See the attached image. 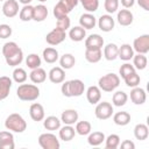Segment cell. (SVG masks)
<instances>
[{"mask_svg":"<svg viewBox=\"0 0 149 149\" xmlns=\"http://www.w3.org/2000/svg\"><path fill=\"white\" fill-rule=\"evenodd\" d=\"M74 130H76L77 134H79V135H81V136H85V135H88V134L91 133L92 126H91V123H90L88 121H85V120H83V121H77V122H76V128H74Z\"/></svg>","mask_w":149,"mask_h":149,"instance_id":"8d00e7d4","label":"cell"},{"mask_svg":"<svg viewBox=\"0 0 149 149\" xmlns=\"http://www.w3.org/2000/svg\"><path fill=\"white\" fill-rule=\"evenodd\" d=\"M74 64H76V58L72 54H64L59 58V65L64 70H69V69L73 68Z\"/></svg>","mask_w":149,"mask_h":149,"instance_id":"836d02e7","label":"cell"},{"mask_svg":"<svg viewBox=\"0 0 149 149\" xmlns=\"http://www.w3.org/2000/svg\"><path fill=\"white\" fill-rule=\"evenodd\" d=\"M26 64L29 69H36L41 66V57L37 54H29L26 58Z\"/></svg>","mask_w":149,"mask_h":149,"instance_id":"60d3db41","label":"cell"},{"mask_svg":"<svg viewBox=\"0 0 149 149\" xmlns=\"http://www.w3.org/2000/svg\"><path fill=\"white\" fill-rule=\"evenodd\" d=\"M69 37L73 42H80L86 37V30L80 26H76V27L70 29Z\"/></svg>","mask_w":149,"mask_h":149,"instance_id":"484cf974","label":"cell"},{"mask_svg":"<svg viewBox=\"0 0 149 149\" xmlns=\"http://www.w3.org/2000/svg\"><path fill=\"white\" fill-rule=\"evenodd\" d=\"M120 136L118 134H111L105 137V147L106 149H116L120 144Z\"/></svg>","mask_w":149,"mask_h":149,"instance_id":"ab89813d","label":"cell"},{"mask_svg":"<svg viewBox=\"0 0 149 149\" xmlns=\"http://www.w3.org/2000/svg\"><path fill=\"white\" fill-rule=\"evenodd\" d=\"M116 20L119 22L120 26H123V27H127V26H130L134 21V15L133 13L125 8V9H120L118 12V15H116Z\"/></svg>","mask_w":149,"mask_h":149,"instance_id":"9a60e30c","label":"cell"},{"mask_svg":"<svg viewBox=\"0 0 149 149\" xmlns=\"http://www.w3.org/2000/svg\"><path fill=\"white\" fill-rule=\"evenodd\" d=\"M113 106L112 104L107 102V101H102V102H98L94 109V114L97 116V119L99 120H107L113 115Z\"/></svg>","mask_w":149,"mask_h":149,"instance_id":"ba28073f","label":"cell"},{"mask_svg":"<svg viewBox=\"0 0 149 149\" xmlns=\"http://www.w3.org/2000/svg\"><path fill=\"white\" fill-rule=\"evenodd\" d=\"M17 98L22 101H34L40 97V88L34 84H21L16 90Z\"/></svg>","mask_w":149,"mask_h":149,"instance_id":"3957f363","label":"cell"},{"mask_svg":"<svg viewBox=\"0 0 149 149\" xmlns=\"http://www.w3.org/2000/svg\"><path fill=\"white\" fill-rule=\"evenodd\" d=\"M133 56H134V50H133V47L130 44L125 43L121 47H119V49H118V57L121 61L128 62V61H130L133 58Z\"/></svg>","mask_w":149,"mask_h":149,"instance_id":"603a6c76","label":"cell"},{"mask_svg":"<svg viewBox=\"0 0 149 149\" xmlns=\"http://www.w3.org/2000/svg\"><path fill=\"white\" fill-rule=\"evenodd\" d=\"M29 115H30V118H31L34 121H36V122L42 121V120L44 119V116H45L43 106H42L41 104H38V102L31 104L30 107H29Z\"/></svg>","mask_w":149,"mask_h":149,"instance_id":"e0dca14e","label":"cell"},{"mask_svg":"<svg viewBox=\"0 0 149 149\" xmlns=\"http://www.w3.org/2000/svg\"><path fill=\"white\" fill-rule=\"evenodd\" d=\"M118 49L119 47L115 43H108L104 48V57L107 61H114L118 58Z\"/></svg>","mask_w":149,"mask_h":149,"instance_id":"4dcf8cb0","label":"cell"},{"mask_svg":"<svg viewBox=\"0 0 149 149\" xmlns=\"http://www.w3.org/2000/svg\"><path fill=\"white\" fill-rule=\"evenodd\" d=\"M119 147H120L121 149H135V144H134V142L130 141V140H125V141L120 142Z\"/></svg>","mask_w":149,"mask_h":149,"instance_id":"681fc988","label":"cell"},{"mask_svg":"<svg viewBox=\"0 0 149 149\" xmlns=\"http://www.w3.org/2000/svg\"><path fill=\"white\" fill-rule=\"evenodd\" d=\"M97 24V17L91 13H84L79 17V26L86 29H92Z\"/></svg>","mask_w":149,"mask_h":149,"instance_id":"d6986e66","label":"cell"},{"mask_svg":"<svg viewBox=\"0 0 149 149\" xmlns=\"http://www.w3.org/2000/svg\"><path fill=\"white\" fill-rule=\"evenodd\" d=\"M19 2L17 0H6L2 5V13L6 17H14L19 14Z\"/></svg>","mask_w":149,"mask_h":149,"instance_id":"8fae6325","label":"cell"},{"mask_svg":"<svg viewBox=\"0 0 149 149\" xmlns=\"http://www.w3.org/2000/svg\"><path fill=\"white\" fill-rule=\"evenodd\" d=\"M97 23H98L99 29L102 30V31H105V33H108V31L113 30L114 24H115L114 19L112 17L111 14H104V15H101V16L98 19Z\"/></svg>","mask_w":149,"mask_h":149,"instance_id":"7c38bea8","label":"cell"},{"mask_svg":"<svg viewBox=\"0 0 149 149\" xmlns=\"http://www.w3.org/2000/svg\"><path fill=\"white\" fill-rule=\"evenodd\" d=\"M134 71H136V70H135V68L133 66V64H130V63H125V64H122V65L120 66V69H119V74H120L121 78L123 79L126 76L130 74V73L134 72Z\"/></svg>","mask_w":149,"mask_h":149,"instance_id":"7dc6e473","label":"cell"},{"mask_svg":"<svg viewBox=\"0 0 149 149\" xmlns=\"http://www.w3.org/2000/svg\"><path fill=\"white\" fill-rule=\"evenodd\" d=\"M66 37V31L59 29V28H54L51 31H49L45 36V41L50 45H58L62 43Z\"/></svg>","mask_w":149,"mask_h":149,"instance_id":"9c48e42d","label":"cell"},{"mask_svg":"<svg viewBox=\"0 0 149 149\" xmlns=\"http://www.w3.org/2000/svg\"><path fill=\"white\" fill-rule=\"evenodd\" d=\"M130 100L135 105H143L146 102V100H147V93H146V91L142 87H139V86L132 87V91H130Z\"/></svg>","mask_w":149,"mask_h":149,"instance_id":"5bb4252c","label":"cell"},{"mask_svg":"<svg viewBox=\"0 0 149 149\" xmlns=\"http://www.w3.org/2000/svg\"><path fill=\"white\" fill-rule=\"evenodd\" d=\"M70 24H71V21H70V17L68 15H64V16H61L57 19V22H56V27L66 31L69 28H70Z\"/></svg>","mask_w":149,"mask_h":149,"instance_id":"f6af8a7d","label":"cell"},{"mask_svg":"<svg viewBox=\"0 0 149 149\" xmlns=\"http://www.w3.org/2000/svg\"><path fill=\"white\" fill-rule=\"evenodd\" d=\"M62 94L64 97H80L85 91V84L80 79H72L68 81H63L61 87Z\"/></svg>","mask_w":149,"mask_h":149,"instance_id":"7a4b0ae2","label":"cell"},{"mask_svg":"<svg viewBox=\"0 0 149 149\" xmlns=\"http://www.w3.org/2000/svg\"><path fill=\"white\" fill-rule=\"evenodd\" d=\"M130 114L126 111H121V112H116L113 115V121L115 125L118 126H126L130 122Z\"/></svg>","mask_w":149,"mask_h":149,"instance_id":"d6a6232c","label":"cell"},{"mask_svg":"<svg viewBox=\"0 0 149 149\" xmlns=\"http://www.w3.org/2000/svg\"><path fill=\"white\" fill-rule=\"evenodd\" d=\"M5 127L14 133H23L27 128V122L19 113H12L6 118Z\"/></svg>","mask_w":149,"mask_h":149,"instance_id":"277c9868","label":"cell"},{"mask_svg":"<svg viewBox=\"0 0 149 149\" xmlns=\"http://www.w3.org/2000/svg\"><path fill=\"white\" fill-rule=\"evenodd\" d=\"M123 80H125V83H126V85H127L128 87H135V86H139V85H140L141 78H140V76L136 73V71H134V72H132L130 74L126 76V77L123 78Z\"/></svg>","mask_w":149,"mask_h":149,"instance_id":"7bdbcfd3","label":"cell"},{"mask_svg":"<svg viewBox=\"0 0 149 149\" xmlns=\"http://www.w3.org/2000/svg\"><path fill=\"white\" fill-rule=\"evenodd\" d=\"M42 56H43V59H44L47 63H49V64H52V63L57 62L58 58H59L58 51H57L55 48H52V47L45 48V49L43 50V52H42Z\"/></svg>","mask_w":149,"mask_h":149,"instance_id":"f1b7e54d","label":"cell"},{"mask_svg":"<svg viewBox=\"0 0 149 149\" xmlns=\"http://www.w3.org/2000/svg\"><path fill=\"white\" fill-rule=\"evenodd\" d=\"M135 1H137L141 8H143L144 10H149V0H135Z\"/></svg>","mask_w":149,"mask_h":149,"instance_id":"f907efd6","label":"cell"},{"mask_svg":"<svg viewBox=\"0 0 149 149\" xmlns=\"http://www.w3.org/2000/svg\"><path fill=\"white\" fill-rule=\"evenodd\" d=\"M49 80L54 84H61L65 80V71L64 69H62L61 66H55L52 68L49 73H48Z\"/></svg>","mask_w":149,"mask_h":149,"instance_id":"2e32d148","label":"cell"},{"mask_svg":"<svg viewBox=\"0 0 149 149\" xmlns=\"http://www.w3.org/2000/svg\"><path fill=\"white\" fill-rule=\"evenodd\" d=\"M37 1H40V2H45L47 0H37Z\"/></svg>","mask_w":149,"mask_h":149,"instance_id":"db71d44e","label":"cell"},{"mask_svg":"<svg viewBox=\"0 0 149 149\" xmlns=\"http://www.w3.org/2000/svg\"><path fill=\"white\" fill-rule=\"evenodd\" d=\"M78 0H59L56 6L54 7V16L56 19L61 17V16H64V15H68L77 5H78Z\"/></svg>","mask_w":149,"mask_h":149,"instance_id":"8992f818","label":"cell"},{"mask_svg":"<svg viewBox=\"0 0 149 149\" xmlns=\"http://www.w3.org/2000/svg\"><path fill=\"white\" fill-rule=\"evenodd\" d=\"M2 55L9 66H17L23 61V51L15 42H6L2 45Z\"/></svg>","mask_w":149,"mask_h":149,"instance_id":"6da1fadb","label":"cell"},{"mask_svg":"<svg viewBox=\"0 0 149 149\" xmlns=\"http://www.w3.org/2000/svg\"><path fill=\"white\" fill-rule=\"evenodd\" d=\"M86 98L91 105H97L101 99V90L95 85L90 86L86 90Z\"/></svg>","mask_w":149,"mask_h":149,"instance_id":"ffe728a7","label":"cell"},{"mask_svg":"<svg viewBox=\"0 0 149 149\" xmlns=\"http://www.w3.org/2000/svg\"><path fill=\"white\" fill-rule=\"evenodd\" d=\"M29 78L34 84H42L47 79V72L42 68H36V69L31 70V72L29 74Z\"/></svg>","mask_w":149,"mask_h":149,"instance_id":"cb8c5ba5","label":"cell"},{"mask_svg":"<svg viewBox=\"0 0 149 149\" xmlns=\"http://www.w3.org/2000/svg\"><path fill=\"white\" fill-rule=\"evenodd\" d=\"M12 79L7 76L0 77V100H3L8 97L9 91L12 88Z\"/></svg>","mask_w":149,"mask_h":149,"instance_id":"7402d4cb","label":"cell"},{"mask_svg":"<svg viewBox=\"0 0 149 149\" xmlns=\"http://www.w3.org/2000/svg\"><path fill=\"white\" fill-rule=\"evenodd\" d=\"M14 136L10 132H0V149H14Z\"/></svg>","mask_w":149,"mask_h":149,"instance_id":"ac0fdd59","label":"cell"},{"mask_svg":"<svg viewBox=\"0 0 149 149\" xmlns=\"http://www.w3.org/2000/svg\"><path fill=\"white\" fill-rule=\"evenodd\" d=\"M12 76H13V80H14L15 83H17V84L24 83V81L27 80V77H28L26 70L22 69V68H15Z\"/></svg>","mask_w":149,"mask_h":149,"instance_id":"b9f144b4","label":"cell"},{"mask_svg":"<svg viewBox=\"0 0 149 149\" xmlns=\"http://www.w3.org/2000/svg\"><path fill=\"white\" fill-rule=\"evenodd\" d=\"M0 1H3V0H0Z\"/></svg>","mask_w":149,"mask_h":149,"instance_id":"11a10c76","label":"cell"},{"mask_svg":"<svg viewBox=\"0 0 149 149\" xmlns=\"http://www.w3.org/2000/svg\"><path fill=\"white\" fill-rule=\"evenodd\" d=\"M148 135H149V129H148V126L144 125V123H137L135 127H134V136L136 140L139 141H144L148 139Z\"/></svg>","mask_w":149,"mask_h":149,"instance_id":"f546056e","label":"cell"},{"mask_svg":"<svg viewBox=\"0 0 149 149\" xmlns=\"http://www.w3.org/2000/svg\"><path fill=\"white\" fill-rule=\"evenodd\" d=\"M102 57L101 49H85V59L90 63H98Z\"/></svg>","mask_w":149,"mask_h":149,"instance_id":"1f68e13d","label":"cell"},{"mask_svg":"<svg viewBox=\"0 0 149 149\" xmlns=\"http://www.w3.org/2000/svg\"><path fill=\"white\" fill-rule=\"evenodd\" d=\"M38 144L42 149H58L61 147L57 136L52 133H43L38 136Z\"/></svg>","mask_w":149,"mask_h":149,"instance_id":"52a82bcc","label":"cell"},{"mask_svg":"<svg viewBox=\"0 0 149 149\" xmlns=\"http://www.w3.org/2000/svg\"><path fill=\"white\" fill-rule=\"evenodd\" d=\"M128 100V95L126 92L123 91H116L115 93H113V97H112V102L114 106L116 107H121L123 106Z\"/></svg>","mask_w":149,"mask_h":149,"instance_id":"f35d334b","label":"cell"},{"mask_svg":"<svg viewBox=\"0 0 149 149\" xmlns=\"http://www.w3.org/2000/svg\"><path fill=\"white\" fill-rule=\"evenodd\" d=\"M78 112L76 109H65L62 112L61 121L64 125H74L78 121Z\"/></svg>","mask_w":149,"mask_h":149,"instance_id":"44dd1931","label":"cell"},{"mask_svg":"<svg viewBox=\"0 0 149 149\" xmlns=\"http://www.w3.org/2000/svg\"><path fill=\"white\" fill-rule=\"evenodd\" d=\"M121 1V5L125 7V8H130L134 6L135 3V0H120Z\"/></svg>","mask_w":149,"mask_h":149,"instance_id":"816d5d0a","label":"cell"},{"mask_svg":"<svg viewBox=\"0 0 149 149\" xmlns=\"http://www.w3.org/2000/svg\"><path fill=\"white\" fill-rule=\"evenodd\" d=\"M104 47V38L99 34H91L85 37V49H101Z\"/></svg>","mask_w":149,"mask_h":149,"instance_id":"4fadbf2b","label":"cell"},{"mask_svg":"<svg viewBox=\"0 0 149 149\" xmlns=\"http://www.w3.org/2000/svg\"><path fill=\"white\" fill-rule=\"evenodd\" d=\"M33 12H34V6L31 5H23V7L19 12V17L23 22H28L33 20Z\"/></svg>","mask_w":149,"mask_h":149,"instance_id":"74e56055","label":"cell"},{"mask_svg":"<svg viewBox=\"0 0 149 149\" xmlns=\"http://www.w3.org/2000/svg\"><path fill=\"white\" fill-rule=\"evenodd\" d=\"M48 16V8L44 5H37L34 6V12H33V20L36 22H42L47 19Z\"/></svg>","mask_w":149,"mask_h":149,"instance_id":"d4e9b609","label":"cell"},{"mask_svg":"<svg viewBox=\"0 0 149 149\" xmlns=\"http://www.w3.org/2000/svg\"><path fill=\"white\" fill-rule=\"evenodd\" d=\"M133 50L136 51L137 54H143L146 55L149 51V35L144 34L139 37H136L133 42Z\"/></svg>","mask_w":149,"mask_h":149,"instance_id":"30bf717a","label":"cell"},{"mask_svg":"<svg viewBox=\"0 0 149 149\" xmlns=\"http://www.w3.org/2000/svg\"><path fill=\"white\" fill-rule=\"evenodd\" d=\"M104 7L108 14H113L119 8V0H105Z\"/></svg>","mask_w":149,"mask_h":149,"instance_id":"bcb514c9","label":"cell"},{"mask_svg":"<svg viewBox=\"0 0 149 149\" xmlns=\"http://www.w3.org/2000/svg\"><path fill=\"white\" fill-rule=\"evenodd\" d=\"M104 141H105V134H104L102 132H93V133H90V134H88L87 142H88L90 146L98 147V146H100Z\"/></svg>","mask_w":149,"mask_h":149,"instance_id":"e575fe53","label":"cell"},{"mask_svg":"<svg viewBox=\"0 0 149 149\" xmlns=\"http://www.w3.org/2000/svg\"><path fill=\"white\" fill-rule=\"evenodd\" d=\"M12 33L13 30L9 24H6V23L0 24V38H8L12 35Z\"/></svg>","mask_w":149,"mask_h":149,"instance_id":"c3c4849f","label":"cell"},{"mask_svg":"<svg viewBox=\"0 0 149 149\" xmlns=\"http://www.w3.org/2000/svg\"><path fill=\"white\" fill-rule=\"evenodd\" d=\"M81 6L84 7V9L87 13H93L95 10H98L99 7V0H78Z\"/></svg>","mask_w":149,"mask_h":149,"instance_id":"ee69618b","label":"cell"},{"mask_svg":"<svg viewBox=\"0 0 149 149\" xmlns=\"http://www.w3.org/2000/svg\"><path fill=\"white\" fill-rule=\"evenodd\" d=\"M76 135V130L72 127V125H65L59 128V139L63 140L64 142L71 141Z\"/></svg>","mask_w":149,"mask_h":149,"instance_id":"4316f807","label":"cell"},{"mask_svg":"<svg viewBox=\"0 0 149 149\" xmlns=\"http://www.w3.org/2000/svg\"><path fill=\"white\" fill-rule=\"evenodd\" d=\"M31 1H33V0H17V2H20V3H22V5H30Z\"/></svg>","mask_w":149,"mask_h":149,"instance_id":"f5cc1de1","label":"cell"},{"mask_svg":"<svg viewBox=\"0 0 149 149\" xmlns=\"http://www.w3.org/2000/svg\"><path fill=\"white\" fill-rule=\"evenodd\" d=\"M43 126L47 130H57L61 128V119H58L57 116L55 115H50V116H47L45 119H43Z\"/></svg>","mask_w":149,"mask_h":149,"instance_id":"83f0119b","label":"cell"},{"mask_svg":"<svg viewBox=\"0 0 149 149\" xmlns=\"http://www.w3.org/2000/svg\"><path fill=\"white\" fill-rule=\"evenodd\" d=\"M120 85V77L115 73H107L99 78L98 87L104 92H113Z\"/></svg>","mask_w":149,"mask_h":149,"instance_id":"5b68a950","label":"cell"},{"mask_svg":"<svg viewBox=\"0 0 149 149\" xmlns=\"http://www.w3.org/2000/svg\"><path fill=\"white\" fill-rule=\"evenodd\" d=\"M148 59L147 56L143 54H136L133 56V66L135 70H144L147 68Z\"/></svg>","mask_w":149,"mask_h":149,"instance_id":"d590c367","label":"cell"}]
</instances>
